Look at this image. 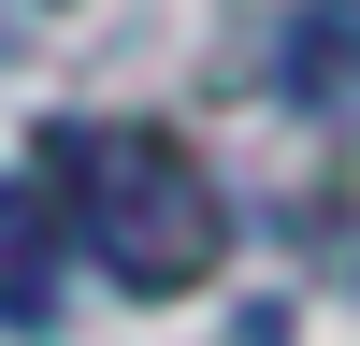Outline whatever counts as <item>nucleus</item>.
I'll list each match as a JSON object with an SVG mask.
<instances>
[{
	"mask_svg": "<svg viewBox=\"0 0 360 346\" xmlns=\"http://www.w3.org/2000/svg\"><path fill=\"white\" fill-rule=\"evenodd\" d=\"M58 202H72V245L144 303H173L231 260V202L173 130H58Z\"/></svg>",
	"mask_w": 360,
	"mask_h": 346,
	"instance_id": "nucleus-1",
	"label": "nucleus"
},
{
	"mask_svg": "<svg viewBox=\"0 0 360 346\" xmlns=\"http://www.w3.org/2000/svg\"><path fill=\"white\" fill-rule=\"evenodd\" d=\"M274 86L317 115V130H360V0H303V15H288Z\"/></svg>",
	"mask_w": 360,
	"mask_h": 346,
	"instance_id": "nucleus-2",
	"label": "nucleus"
},
{
	"mask_svg": "<svg viewBox=\"0 0 360 346\" xmlns=\"http://www.w3.org/2000/svg\"><path fill=\"white\" fill-rule=\"evenodd\" d=\"M58 245H72L58 173H15V188H0V317H44L58 303Z\"/></svg>",
	"mask_w": 360,
	"mask_h": 346,
	"instance_id": "nucleus-3",
	"label": "nucleus"
}]
</instances>
